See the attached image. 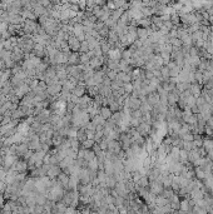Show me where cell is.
I'll return each mask as SVG.
<instances>
[{"label": "cell", "instance_id": "cell-1", "mask_svg": "<svg viewBox=\"0 0 213 214\" xmlns=\"http://www.w3.org/2000/svg\"><path fill=\"white\" fill-rule=\"evenodd\" d=\"M99 115L105 120V119H110V118H112L113 113H112V110H110V109H109L108 107H106V108L103 107V108L100 109V114H99Z\"/></svg>", "mask_w": 213, "mask_h": 214}, {"label": "cell", "instance_id": "cell-2", "mask_svg": "<svg viewBox=\"0 0 213 214\" xmlns=\"http://www.w3.org/2000/svg\"><path fill=\"white\" fill-rule=\"evenodd\" d=\"M203 148L206 150V153H212L213 152V140L212 139H206V140H203Z\"/></svg>", "mask_w": 213, "mask_h": 214}, {"label": "cell", "instance_id": "cell-3", "mask_svg": "<svg viewBox=\"0 0 213 214\" xmlns=\"http://www.w3.org/2000/svg\"><path fill=\"white\" fill-rule=\"evenodd\" d=\"M69 46L73 50H78L80 49V40H78L77 38H70L69 39Z\"/></svg>", "mask_w": 213, "mask_h": 214}, {"label": "cell", "instance_id": "cell-4", "mask_svg": "<svg viewBox=\"0 0 213 214\" xmlns=\"http://www.w3.org/2000/svg\"><path fill=\"white\" fill-rule=\"evenodd\" d=\"M14 167H15V169H16V173H21V172L26 170V163L23 161V160L16 161V163L14 164Z\"/></svg>", "mask_w": 213, "mask_h": 214}, {"label": "cell", "instance_id": "cell-5", "mask_svg": "<svg viewBox=\"0 0 213 214\" xmlns=\"http://www.w3.org/2000/svg\"><path fill=\"white\" fill-rule=\"evenodd\" d=\"M47 173H48V175L50 176V178H54V176L59 175V168L55 167V165H53V167H50V169H49Z\"/></svg>", "mask_w": 213, "mask_h": 214}, {"label": "cell", "instance_id": "cell-6", "mask_svg": "<svg viewBox=\"0 0 213 214\" xmlns=\"http://www.w3.org/2000/svg\"><path fill=\"white\" fill-rule=\"evenodd\" d=\"M137 184H138V187L140 188H146L148 185V176H140V179L137 182Z\"/></svg>", "mask_w": 213, "mask_h": 214}, {"label": "cell", "instance_id": "cell-7", "mask_svg": "<svg viewBox=\"0 0 213 214\" xmlns=\"http://www.w3.org/2000/svg\"><path fill=\"white\" fill-rule=\"evenodd\" d=\"M179 208H181V210L183 213L188 212V210H189V203H188V200H182L181 204H179Z\"/></svg>", "mask_w": 213, "mask_h": 214}, {"label": "cell", "instance_id": "cell-8", "mask_svg": "<svg viewBox=\"0 0 213 214\" xmlns=\"http://www.w3.org/2000/svg\"><path fill=\"white\" fill-rule=\"evenodd\" d=\"M74 94H75L77 96H82L83 94H84V88H83L82 85L75 86V88H74Z\"/></svg>", "mask_w": 213, "mask_h": 214}, {"label": "cell", "instance_id": "cell-9", "mask_svg": "<svg viewBox=\"0 0 213 214\" xmlns=\"http://www.w3.org/2000/svg\"><path fill=\"white\" fill-rule=\"evenodd\" d=\"M83 145H84V148H92V146L94 145V139H87V140L83 143Z\"/></svg>", "mask_w": 213, "mask_h": 214}, {"label": "cell", "instance_id": "cell-10", "mask_svg": "<svg viewBox=\"0 0 213 214\" xmlns=\"http://www.w3.org/2000/svg\"><path fill=\"white\" fill-rule=\"evenodd\" d=\"M123 88H124V92H127V93H131L132 90H134V86H133V84H131V83H128V84H124Z\"/></svg>", "mask_w": 213, "mask_h": 214}, {"label": "cell", "instance_id": "cell-11", "mask_svg": "<svg viewBox=\"0 0 213 214\" xmlns=\"http://www.w3.org/2000/svg\"><path fill=\"white\" fill-rule=\"evenodd\" d=\"M68 59H69V62L71 64H75V63H78V59H79V56L77 54H71L70 56H68Z\"/></svg>", "mask_w": 213, "mask_h": 214}, {"label": "cell", "instance_id": "cell-12", "mask_svg": "<svg viewBox=\"0 0 213 214\" xmlns=\"http://www.w3.org/2000/svg\"><path fill=\"white\" fill-rule=\"evenodd\" d=\"M105 214H119V212H118V209L114 206V208H108V209H106Z\"/></svg>", "mask_w": 213, "mask_h": 214}]
</instances>
